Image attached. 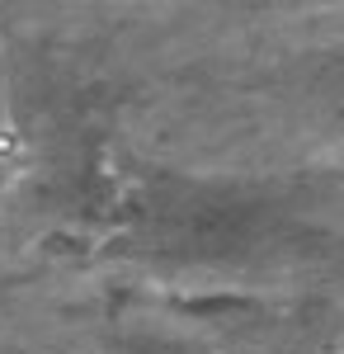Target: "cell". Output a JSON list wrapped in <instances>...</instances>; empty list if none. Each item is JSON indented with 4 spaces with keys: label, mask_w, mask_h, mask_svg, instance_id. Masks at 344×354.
<instances>
[{
    "label": "cell",
    "mask_w": 344,
    "mask_h": 354,
    "mask_svg": "<svg viewBox=\"0 0 344 354\" xmlns=\"http://www.w3.org/2000/svg\"><path fill=\"white\" fill-rule=\"evenodd\" d=\"M260 227V203L240 198L231 189H180L175 198H160L146 236L156 250L189 255V260H212L231 255L255 236Z\"/></svg>",
    "instance_id": "obj_1"
}]
</instances>
